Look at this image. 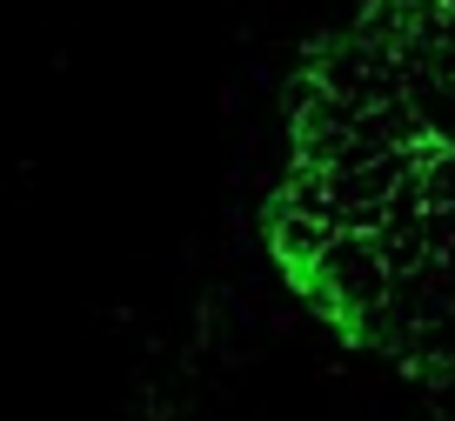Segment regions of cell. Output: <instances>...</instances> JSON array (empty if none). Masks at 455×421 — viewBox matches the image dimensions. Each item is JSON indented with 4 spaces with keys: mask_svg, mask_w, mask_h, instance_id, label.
<instances>
[{
    "mask_svg": "<svg viewBox=\"0 0 455 421\" xmlns=\"http://www.w3.org/2000/svg\"><path fill=\"white\" fill-rule=\"evenodd\" d=\"M268 241L328 328L455 381V0H369L301 60Z\"/></svg>",
    "mask_w": 455,
    "mask_h": 421,
    "instance_id": "6da1fadb",
    "label": "cell"
}]
</instances>
